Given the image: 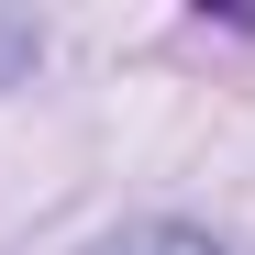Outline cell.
Listing matches in <instances>:
<instances>
[{"label":"cell","instance_id":"6da1fadb","mask_svg":"<svg viewBox=\"0 0 255 255\" xmlns=\"http://www.w3.org/2000/svg\"><path fill=\"white\" fill-rule=\"evenodd\" d=\"M100 255H222V244L189 233V222H144V233H122V244H100Z\"/></svg>","mask_w":255,"mask_h":255},{"label":"cell","instance_id":"7a4b0ae2","mask_svg":"<svg viewBox=\"0 0 255 255\" xmlns=\"http://www.w3.org/2000/svg\"><path fill=\"white\" fill-rule=\"evenodd\" d=\"M22 56H33V33H22V22H0V78H11Z\"/></svg>","mask_w":255,"mask_h":255}]
</instances>
